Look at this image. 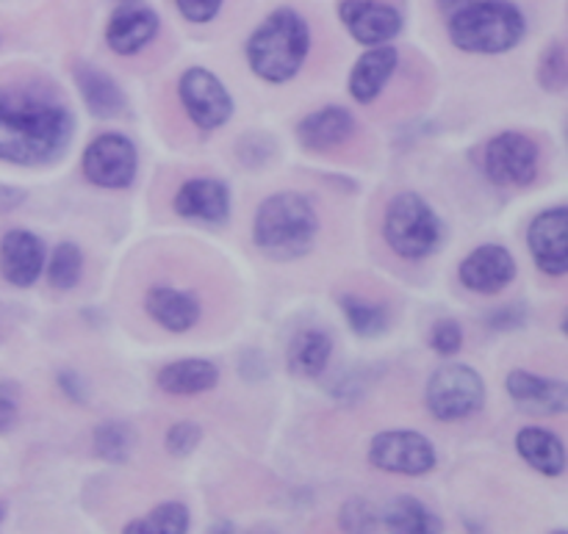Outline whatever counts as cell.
Wrapping results in <instances>:
<instances>
[{
	"instance_id": "cell-1",
	"label": "cell",
	"mask_w": 568,
	"mask_h": 534,
	"mask_svg": "<svg viewBox=\"0 0 568 534\" xmlns=\"http://www.w3.org/2000/svg\"><path fill=\"white\" fill-rule=\"evenodd\" d=\"M72 138V114L28 89H0V161L20 166L59 158Z\"/></svg>"
},
{
	"instance_id": "cell-2",
	"label": "cell",
	"mask_w": 568,
	"mask_h": 534,
	"mask_svg": "<svg viewBox=\"0 0 568 534\" xmlns=\"http://www.w3.org/2000/svg\"><path fill=\"white\" fill-rule=\"evenodd\" d=\"M308 48V22L294 9H275L250 37V70L270 83H286L303 70Z\"/></svg>"
},
{
	"instance_id": "cell-3",
	"label": "cell",
	"mask_w": 568,
	"mask_h": 534,
	"mask_svg": "<svg viewBox=\"0 0 568 534\" xmlns=\"http://www.w3.org/2000/svg\"><path fill=\"white\" fill-rule=\"evenodd\" d=\"M320 233V216L308 197L297 192L272 194L255 214L253 238L261 253L275 260L303 258Z\"/></svg>"
},
{
	"instance_id": "cell-4",
	"label": "cell",
	"mask_w": 568,
	"mask_h": 534,
	"mask_svg": "<svg viewBox=\"0 0 568 534\" xmlns=\"http://www.w3.org/2000/svg\"><path fill=\"white\" fill-rule=\"evenodd\" d=\"M525 31V14L510 0H469L449 17V39L464 53H505L521 42Z\"/></svg>"
},
{
	"instance_id": "cell-5",
	"label": "cell",
	"mask_w": 568,
	"mask_h": 534,
	"mask_svg": "<svg viewBox=\"0 0 568 534\" xmlns=\"http://www.w3.org/2000/svg\"><path fill=\"white\" fill-rule=\"evenodd\" d=\"M383 236L388 247L405 260H422L436 253L442 242V222L436 210L422 199L419 194H399L386 208V222H383Z\"/></svg>"
},
{
	"instance_id": "cell-6",
	"label": "cell",
	"mask_w": 568,
	"mask_h": 534,
	"mask_svg": "<svg viewBox=\"0 0 568 534\" xmlns=\"http://www.w3.org/2000/svg\"><path fill=\"white\" fill-rule=\"evenodd\" d=\"M427 410L438 421H464L483 408L486 386L471 366L449 363L442 366L427 382Z\"/></svg>"
},
{
	"instance_id": "cell-7",
	"label": "cell",
	"mask_w": 568,
	"mask_h": 534,
	"mask_svg": "<svg viewBox=\"0 0 568 534\" xmlns=\"http://www.w3.org/2000/svg\"><path fill=\"white\" fill-rule=\"evenodd\" d=\"M369 463L388 474L422 476L436 469V449L422 432H381L369 443Z\"/></svg>"
},
{
	"instance_id": "cell-8",
	"label": "cell",
	"mask_w": 568,
	"mask_h": 534,
	"mask_svg": "<svg viewBox=\"0 0 568 534\" xmlns=\"http://www.w3.org/2000/svg\"><path fill=\"white\" fill-rule=\"evenodd\" d=\"M136 147L120 133H103L83 150V175L100 188H125L136 177Z\"/></svg>"
},
{
	"instance_id": "cell-9",
	"label": "cell",
	"mask_w": 568,
	"mask_h": 534,
	"mask_svg": "<svg viewBox=\"0 0 568 534\" xmlns=\"http://www.w3.org/2000/svg\"><path fill=\"white\" fill-rule=\"evenodd\" d=\"M178 94H181L183 109L189 111L194 125L203 127V131H216L231 120L233 100L225 83L203 66H192V70L183 72Z\"/></svg>"
},
{
	"instance_id": "cell-10",
	"label": "cell",
	"mask_w": 568,
	"mask_h": 534,
	"mask_svg": "<svg viewBox=\"0 0 568 534\" xmlns=\"http://www.w3.org/2000/svg\"><path fill=\"white\" fill-rule=\"evenodd\" d=\"M486 172L499 186H530L538 175V144L525 133H499L486 147Z\"/></svg>"
},
{
	"instance_id": "cell-11",
	"label": "cell",
	"mask_w": 568,
	"mask_h": 534,
	"mask_svg": "<svg viewBox=\"0 0 568 534\" xmlns=\"http://www.w3.org/2000/svg\"><path fill=\"white\" fill-rule=\"evenodd\" d=\"M338 17H342L344 28L353 33L355 42L366 44V48L388 44L403 31V14L383 0H342Z\"/></svg>"
},
{
	"instance_id": "cell-12",
	"label": "cell",
	"mask_w": 568,
	"mask_h": 534,
	"mask_svg": "<svg viewBox=\"0 0 568 534\" xmlns=\"http://www.w3.org/2000/svg\"><path fill=\"white\" fill-rule=\"evenodd\" d=\"M530 242V253L536 258L538 269L547 275H566L568 271V210L560 208L544 210L536 216L527 233Z\"/></svg>"
},
{
	"instance_id": "cell-13",
	"label": "cell",
	"mask_w": 568,
	"mask_h": 534,
	"mask_svg": "<svg viewBox=\"0 0 568 534\" xmlns=\"http://www.w3.org/2000/svg\"><path fill=\"white\" fill-rule=\"evenodd\" d=\"M516 277V260L499 244H483L460 264V283L469 291L497 294Z\"/></svg>"
},
{
	"instance_id": "cell-14",
	"label": "cell",
	"mask_w": 568,
	"mask_h": 534,
	"mask_svg": "<svg viewBox=\"0 0 568 534\" xmlns=\"http://www.w3.org/2000/svg\"><path fill=\"white\" fill-rule=\"evenodd\" d=\"M172 205L183 219L220 225L231 216V192H227L225 183L214 181V177H194L178 188Z\"/></svg>"
},
{
	"instance_id": "cell-15",
	"label": "cell",
	"mask_w": 568,
	"mask_h": 534,
	"mask_svg": "<svg viewBox=\"0 0 568 534\" xmlns=\"http://www.w3.org/2000/svg\"><path fill=\"white\" fill-rule=\"evenodd\" d=\"M44 269L42 238L28 230L6 233L0 242V271L6 283L17 288H28L39 280Z\"/></svg>"
},
{
	"instance_id": "cell-16",
	"label": "cell",
	"mask_w": 568,
	"mask_h": 534,
	"mask_svg": "<svg viewBox=\"0 0 568 534\" xmlns=\"http://www.w3.org/2000/svg\"><path fill=\"white\" fill-rule=\"evenodd\" d=\"M159 25V14L133 0V3H125L111 14L109 28H105V42L116 55H133L153 42Z\"/></svg>"
},
{
	"instance_id": "cell-17",
	"label": "cell",
	"mask_w": 568,
	"mask_h": 534,
	"mask_svg": "<svg viewBox=\"0 0 568 534\" xmlns=\"http://www.w3.org/2000/svg\"><path fill=\"white\" fill-rule=\"evenodd\" d=\"M508 393L521 410L532 415H560L568 408L566 382L547 380L530 371H510Z\"/></svg>"
},
{
	"instance_id": "cell-18",
	"label": "cell",
	"mask_w": 568,
	"mask_h": 534,
	"mask_svg": "<svg viewBox=\"0 0 568 534\" xmlns=\"http://www.w3.org/2000/svg\"><path fill=\"white\" fill-rule=\"evenodd\" d=\"M144 308L155 325L170 332H186L200 321L197 297L170 286L150 288L148 297H144Z\"/></svg>"
},
{
	"instance_id": "cell-19",
	"label": "cell",
	"mask_w": 568,
	"mask_h": 534,
	"mask_svg": "<svg viewBox=\"0 0 568 534\" xmlns=\"http://www.w3.org/2000/svg\"><path fill=\"white\" fill-rule=\"evenodd\" d=\"M399 53L392 44H375V48L366 50L358 61H355V70L349 75V94H353L358 103L369 105L377 94L383 92L388 78L397 70Z\"/></svg>"
},
{
	"instance_id": "cell-20",
	"label": "cell",
	"mask_w": 568,
	"mask_h": 534,
	"mask_svg": "<svg viewBox=\"0 0 568 534\" xmlns=\"http://www.w3.org/2000/svg\"><path fill=\"white\" fill-rule=\"evenodd\" d=\"M355 131V120L342 105H327V109L314 111L300 122V144L311 153H325V150L338 147L347 142L349 133Z\"/></svg>"
},
{
	"instance_id": "cell-21",
	"label": "cell",
	"mask_w": 568,
	"mask_h": 534,
	"mask_svg": "<svg viewBox=\"0 0 568 534\" xmlns=\"http://www.w3.org/2000/svg\"><path fill=\"white\" fill-rule=\"evenodd\" d=\"M516 449L527 465L547 476H560L566 469V449L555 432L544 427H527L516 435Z\"/></svg>"
},
{
	"instance_id": "cell-22",
	"label": "cell",
	"mask_w": 568,
	"mask_h": 534,
	"mask_svg": "<svg viewBox=\"0 0 568 534\" xmlns=\"http://www.w3.org/2000/svg\"><path fill=\"white\" fill-rule=\"evenodd\" d=\"M72 75H75L78 89H81L83 103L94 116H116L125 109V94L120 92L114 78L105 75L103 70L81 61V64H75Z\"/></svg>"
},
{
	"instance_id": "cell-23",
	"label": "cell",
	"mask_w": 568,
	"mask_h": 534,
	"mask_svg": "<svg viewBox=\"0 0 568 534\" xmlns=\"http://www.w3.org/2000/svg\"><path fill=\"white\" fill-rule=\"evenodd\" d=\"M220 382V371L209 360H178L159 371V388L172 397H197Z\"/></svg>"
},
{
	"instance_id": "cell-24",
	"label": "cell",
	"mask_w": 568,
	"mask_h": 534,
	"mask_svg": "<svg viewBox=\"0 0 568 534\" xmlns=\"http://www.w3.org/2000/svg\"><path fill=\"white\" fill-rule=\"evenodd\" d=\"M333 355V338L325 330L300 332L288 349V371L294 377L314 380L327 369V360Z\"/></svg>"
},
{
	"instance_id": "cell-25",
	"label": "cell",
	"mask_w": 568,
	"mask_h": 534,
	"mask_svg": "<svg viewBox=\"0 0 568 534\" xmlns=\"http://www.w3.org/2000/svg\"><path fill=\"white\" fill-rule=\"evenodd\" d=\"M377 524L388 526L392 532H403V534H433V532H442V521L419 502V499H394L388 504L386 515H383Z\"/></svg>"
},
{
	"instance_id": "cell-26",
	"label": "cell",
	"mask_w": 568,
	"mask_h": 534,
	"mask_svg": "<svg viewBox=\"0 0 568 534\" xmlns=\"http://www.w3.org/2000/svg\"><path fill=\"white\" fill-rule=\"evenodd\" d=\"M189 530V510L183 507L181 502H166L159 504L150 515L144 518L131 521L125 526V532L139 534V532H148V534H181Z\"/></svg>"
},
{
	"instance_id": "cell-27",
	"label": "cell",
	"mask_w": 568,
	"mask_h": 534,
	"mask_svg": "<svg viewBox=\"0 0 568 534\" xmlns=\"http://www.w3.org/2000/svg\"><path fill=\"white\" fill-rule=\"evenodd\" d=\"M81 271H83V255L81 249H78V244L72 242L59 244L48 266L50 288H55V291H70V288H75V283L81 280Z\"/></svg>"
},
{
	"instance_id": "cell-28",
	"label": "cell",
	"mask_w": 568,
	"mask_h": 534,
	"mask_svg": "<svg viewBox=\"0 0 568 534\" xmlns=\"http://www.w3.org/2000/svg\"><path fill=\"white\" fill-rule=\"evenodd\" d=\"M133 430L122 421H105L94 430V449L103 460L109 463H125L131 458V449H133Z\"/></svg>"
},
{
	"instance_id": "cell-29",
	"label": "cell",
	"mask_w": 568,
	"mask_h": 534,
	"mask_svg": "<svg viewBox=\"0 0 568 534\" xmlns=\"http://www.w3.org/2000/svg\"><path fill=\"white\" fill-rule=\"evenodd\" d=\"M342 308H344V316H347L349 327H353L358 336H364V338L381 336V332L386 330L388 316H386V308H381V305H372V302H366V299H358V297H344Z\"/></svg>"
},
{
	"instance_id": "cell-30",
	"label": "cell",
	"mask_w": 568,
	"mask_h": 534,
	"mask_svg": "<svg viewBox=\"0 0 568 534\" xmlns=\"http://www.w3.org/2000/svg\"><path fill=\"white\" fill-rule=\"evenodd\" d=\"M538 81L549 92H560L566 89L568 81V61L564 42H552V48L541 55V70H538Z\"/></svg>"
},
{
	"instance_id": "cell-31",
	"label": "cell",
	"mask_w": 568,
	"mask_h": 534,
	"mask_svg": "<svg viewBox=\"0 0 568 534\" xmlns=\"http://www.w3.org/2000/svg\"><path fill=\"white\" fill-rule=\"evenodd\" d=\"M200 438H203V430L194 421H178L166 432V452L175 454V458H186L197 449Z\"/></svg>"
},
{
	"instance_id": "cell-32",
	"label": "cell",
	"mask_w": 568,
	"mask_h": 534,
	"mask_svg": "<svg viewBox=\"0 0 568 534\" xmlns=\"http://www.w3.org/2000/svg\"><path fill=\"white\" fill-rule=\"evenodd\" d=\"M430 347L436 349L438 355H444V358L460 352V347H464V330H460L458 321L453 319L438 321V325L430 330Z\"/></svg>"
},
{
	"instance_id": "cell-33",
	"label": "cell",
	"mask_w": 568,
	"mask_h": 534,
	"mask_svg": "<svg viewBox=\"0 0 568 534\" xmlns=\"http://www.w3.org/2000/svg\"><path fill=\"white\" fill-rule=\"evenodd\" d=\"M17 413H20V388L14 382H0V435L14 427Z\"/></svg>"
},
{
	"instance_id": "cell-34",
	"label": "cell",
	"mask_w": 568,
	"mask_h": 534,
	"mask_svg": "<svg viewBox=\"0 0 568 534\" xmlns=\"http://www.w3.org/2000/svg\"><path fill=\"white\" fill-rule=\"evenodd\" d=\"M222 3H225V0H175V6H178V11L183 14V20L200 22V25L214 20V17L220 14Z\"/></svg>"
},
{
	"instance_id": "cell-35",
	"label": "cell",
	"mask_w": 568,
	"mask_h": 534,
	"mask_svg": "<svg viewBox=\"0 0 568 534\" xmlns=\"http://www.w3.org/2000/svg\"><path fill=\"white\" fill-rule=\"evenodd\" d=\"M342 524L347 526L349 532H366V530H372V526H377V518H375V513H372V507H366V504H361V502H353L344 507Z\"/></svg>"
},
{
	"instance_id": "cell-36",
	"label": "cell",
	"mask_w": 568,
	"mask_h": 534,
	"mask_svg": "<svg viewBox=\"0 0 568 534\" xmlns=\"http://www.w3.org/2000/svg\"><path fill=\"white\" fill-rule=\"evenodd\" d=\"M59 386H61V391L72 399V402H87V388H83L81 377L78 374L64 371V374H59Z\"/></svg>"
},
{
	"instance_id": "cell-37",
	"label": "cell",
	"mask_w": 568,
	"mask_h": 534,
	"mask_svg": "<svg viewBox=\"0 0 568 534\" xmlns=\"http://www.w3.org/2000/svg\"><path fill=\"white\" fill-rule=\"evenodd\" d=\"M22 199H26V192L14 186H0V214H9V210L20 208Z\"/></svg>"
},
{
	"instance_id": "cell-38",
	"label": "cell",
	"mask_w": 568,
	"mask_h": 534,
	"mask_svg": "<svg viewBox=\"0 0 568 534\" xmlns=\"http://www.w3.org/2000/svg\"><path fill=\"white\" fill-rule=\"evenodd\" d=\"M464 3H469V0H438V6H442L444 11H455V9H460Z\"/></svg>"
},
{
	"instance_id": "cell-39",
	"label": "cell",
	"mask_w": 568,
	"mask_h": 534,
	"mask_svg": "<svg viewBox=\"0 0 568 534\" xmlns=\"http://www.w3.org/2000/svg\"><path fill=\"white\" fill-rule=\"evenodd\" d=\"M0 521H3V507H0Z\"/></svg>"
},
{
	"instance_id": "cell-40",
	"label": "cell",
	"mask_w": 568,
	"mask_h": 534,
	"mask_svg": "<svg viewBox=\"0 0 568 534\" xmlns=\"http://www.w3.org/2000/svg\"><path fill=\"white\" fill-rule=\"evenodd\" d=\"M122 3H133V0H122Z\"/></svg>"
}]
</instances>
